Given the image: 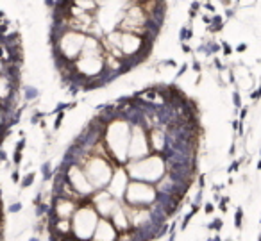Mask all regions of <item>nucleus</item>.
Masks as SVG:
<instances>
[{
	"label": "nucleus",
	"mask_w": 261,
	"mask_h": 241,
	"mask_svg": "<svg viewBox=\"0 0 261 241\" xmlns=\"http://www.w3.org/2000/svg\"><path fill=\"white\" fill-rule=\"evenodd\" d=\"M130 129H133L130 120L123 115H116L108 122L102 134V141L116 166H125L129 163Z\"/></svg>",
	"instance_id": "nucleus-1"
},
{
	"label": "nucleus",
	"mask_w": 261,
	"mask_h": 241,
	"mask_svg": "<svg viewBox=\"0 0 261 241\" xmlns=\"http://www.w3.org/2000/svg\"><path fill=\"white\" fill-rule=\"evenodd\" d=\"M125 170L130 180H140V182H149L156 186L168 173L167 155L150 154L138 161H129L125 165Z\"/></svg>",
	"instance_id": "nucleus-2"
},
{
	"label": "nucleus",
	"mask_w": 261,
	"mask_h": 241,
	"mask_svg": "<svg viewBox=\"0 0 261 241\" xmlns=\"http://www.w3.org/2000/svg\"><path fill=\"white\" fill-rule=\"evenodd\" d=\"M98 212L90 204V200L81 204L77 207L75 215L72 216V239L73 241H91L95 234V229L98 225Z\"/></svg>",
	"instance_id": "nucleus-3"
},
{
	"label": "nucleus",
	"mask_w": 261,
	"mask_h": 241,
	"mask_svg": "<svg viewBox=\"0 0 261 241\" xmlns=\"http://www.w3.org/2000/svg\"><path fill=\"white\" fill-rule=\"evenodd\" d=\"M86 34L77 33V31L63 29L56 38V52H58V61L73 63L83 52V47L86 43Z\"/></svg>",
	"instance_id": "nucleus-4"
},
{
	"label": "nucleus",
	"mask_w": 261,
	"mask_h": 241,
	"mask_svg": "<svg viewBox=\"0 0 261 241\" xmlns=\"http://www.w3.org/2000/svg\"><path fill=\"white\" fill-rule=\"evenodd\" d=\"M158 200H160V195L154 184L130 180L122 202L130 207H152Z\"/></svg>",
	"instance_id": "nucleus-5"
},
{
	"label": "nucleus",
	"mask_w": 261,
	"mask_h": 241,
	"mask_svg": "<svg viewBox=\"0 0 261 241\" xmlns=\"http://www.w3.org/2000/svg\"><path fill=\"white\" fill-rule=\"evenodd\" d=\"M63 173H65L66 182L72 186V190L75 191L79 197H83L84 200H90V197H93L95 195V191L97 190L91 186V182L88 180L86 173H84V170L81 165L66 161V170Z\"/></svg>",
	"instance_id": "nucleus-6"
},
{
	"label": "nucleus",
	"mask_w": 261,
	"mask_h": 241,
	"mask_svg": "<svg viewBox=\"0 0 261 241\" xmlns=\"http://www.w3.org/2000/svg\"><path fill=\"white\" fill-rule=\"evenodd\" d=\"M130 141H129V161H138L152 154L149 143V130L140 122H130Z\"/></svg>",
	"instance_id": "nucleus-7"
},
{
	"label": "nucleus",
	"mask_w": 261,
	"mask_h": 241,
	"mask_svg": "<svg viewBox=\"0 0 261 241\" xmlns=\"http://www.w3.org/2000/svg\"><path fill=\"white\" fill-rule=\"evenodd\" d=\"M147 43H150V41L145 40L143 36H138V34H133V33H122L120 50H122V54L125 56L127 61L133 58H136V61H140V59L147 58V56H143L145 54L143 48H145Z\"/></svg>",
	"instance_id": "nucleus-8"
},
{
	"label": "nucleus",
	"mask_w": 261,
	"mask_h": 241,
	"mask_svg": "<svg viewBox=\"0 0 261 241\" xmlns=\"http://www.w3.org/2000/svg\"><path fill=\"white\" fill-rule=\"evenodd\" d=\"M81 204H84V202L73 200V198H65V197H52L48 216L58 218V220H72V216L75 215L77 207H79Z\"/></svg>",
	"instance_id": "nucleus-9"
},
{
	"label": "nucleus",
	"mask_w": 261,
	"mask_h": 241,
	"mask_svg": "<svg viewBox=\"0 0 261 241\" xmlns=\"http://www.w3.org/2000/svg\"><path fill=\"white\" fill-rule=\"evenodd\" d=\"M129 182H130V177L127 175L125 166H118V168L115 170V173H113L106 191H108L113 198H116V200H123V195H125Z\"/></svg>",
	"instance_id": "nucleus-10"
},
{
	"label": "nucleus",
	"mask_w": 261,
	"mask_h": 241,
	"mask_svg": "<svg viewBox=\"0 0 261 241\" xmlns=\"http://www.w3.org/2000/svg\"><path fill=\"white\" fill-rule=\"evenodd\" d=\"M118 202H122V200L113 198L106 190L95 191L93 197H90V204L93 205L95 211L98 212L100 218H109V216L113 215V211H115V207L118 205Z\"/></svg>",
	"instance_id": "nucleus-11"
},
{
	"label": "nucleus",
	"mask_w": 261,
	"mask_h": 241,
	"mask_svg": "<svg viewBox=\"0 0 261 241\" xmlns=\"http://www.w3.org/2000/svg\"><path fill=\"white\" fill-rule=\"evenodd\" d=\"M149 143H150V150L152 154H161L165 155L168 152V129L167 123L163 125L152 127L149 130Z\"/></svg>",
	"instance_id": "nucleus-12"
},
{
	"label": "nucleus",
	"mask_w": 261,
	"mask_h": 241,
	"mask_svg": "<svg viewBox=\"0 0 261 241\" xmlns=\"http://www.w3.org/2000/svg\"><path fill=\"white\" fill-rule=\"evenodd\" d=\"M109 220H111L113 225L116 227V230H118L120 234L133 230V227H130V222H129V215H127V207H125V204H123V202H118V205L115 207L113 215L109 216Z\"/></svg>",
	"instance_id": "nucleus-13"
},
{
	"label": "nucleus",
	"mask_w": 261,
	"mask_h": 241,
	"mask_svg": "<svg viewBox=\"0 0 261 241\" xmlns=\"http://www.w3.org/2000/svg\"><path fill=\"white\" fill-rule=\"evenodd\" d=\"M72 4L75 6V8L86 11V13H93L95 9H97V6H98L95 0H72Z\"/></svg>",
	"instance_id": "nucleus-14"
},
{
	"label": "nucleus",
	"mask_w": 261,
	"mask_h": 241,
	"mask_svg": "<svg viewBox=\"0 0 261 241\" xmlns=\"http://www.w3.org/2000/svg\"><path fill=\"white\" fill-rule=\"evenodd\" d=\"M8 113H11V109L6 108V105L0 102V130L8 125Z\"/></svg>",
	"instance_id": "nucleus-15"
},
{
	"label": "nucleus",
	"mask_w": 261,
	"mask_h": 241,
	"mask_svg": "<svg viewBox=\"0 0 261 241\" xmlns=\"http://www.w3.org/2000/svg\"><path fill=\"white\" fill-rule=\"evenodd\" d=\"M8 72H9V63H6L4 59L0 58V75H4Z\"/></svg>",
	"instance_id": "nucleus-16"
},
{
	"label": "nucleus",
	"mask_w": 261,
	"mask_h": 241,
	"mask_svg": "<svg viewBox=\"0 0 261 241\" xmlns=\"http://www.w3.org/2000/svg\"><path fill=\"white\" fill-rule=\"evenodd\" d=\"M34 180V173H29V177H25V179L22 180V186L23 188H27V186H31V182Z\"/></svg>",
	"instance_id": "nucleus-17"
},
{
	"label": "nucleus",
	"mask_w": 261,
	"mask_h": 241,
	"mask_svg": "<svg viewBox=\"0 0 261 241\" xmlns=\"http://www.w3.org/2000/svg\"><path fill=\"white\" fill-rule=\"evenodd\" d=\"M259 241H261V237H259Z\"/></svg>",
	"instance_id": "nucleus-18"
}]
</instances>
